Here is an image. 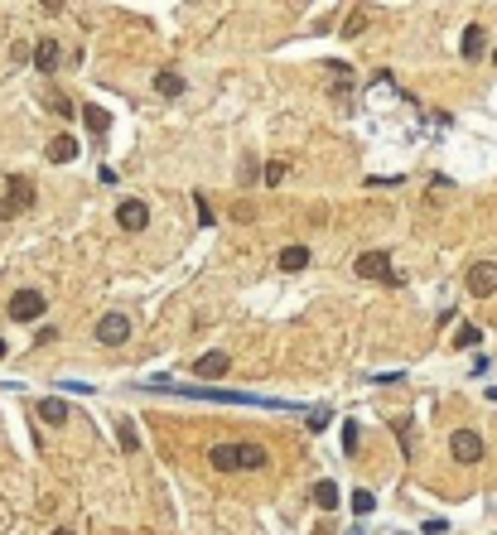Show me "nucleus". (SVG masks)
Masks as SVG:
<instances>
[{"instance_id": "obj_1", "label": "nucleus", "mask_w": 497, "mask_h": 535, "mask_svg": "<svg viewBox=\"0 0 497 535\" xmlns=\"http://www.w3.org/2000/svg\"><path fill=\"white\" fill-rule=\"evenodd\" d=\"M208 463H213L218 473H251V468H266L271 454H266L261 444H213Z\"/></svg>"}, {"instance_id": "obj_2", "label": "nucleus", "mask_w": 497, "mask_h": 535, "mask_svg": "<svg viewBox=\"0 0 497 535\" xmlns=\"http://www.w3.org/2000/svg\"><path fill=\"white\" fill-rule=\"evenodd\" d=\"M353 275H362V280H387V285H401V275L391 270V251H362L358 261H353Z\"/></svg>"}, {"instance_id": "obj_3", "label": "nucleus", "mask_w": 497, "mask_h": 535, "mask_svg": "<svg viewBox=\"0 0 497 535\" xmlns=\"http://www.w3.org/2000/svg\"><path fill=\"white\" fill-rule=\"evenodd\" d=\"M25 208H34V184H29L25 174H10V193L0 198V222L20 217Z\"/></svg>"}, {"instance_id": "obj_4", "label": "nucleus", "mask_w": 497, "mask_h": 535, "mask_svg": "<svg viewBox=\"0 0 497 535\" xmlns=\"http://www.w3.org/2000/svg\"><path fill=\"white\" fill-rule=\"evenodd\" d=\"M126 338H131V319L126 314H102L97 319V343L102 348H121Z\"/></svg>"}, {"instance_id": "obj_5", "label": "nucleus", "mask_w": 497, "mask_h": 535, "mask_svg": "<svg viewBox=\"0 0 497 535\" xmlns=\"http://www.w3.org/2000/svg\"><path fill=\"white\" fill-rule=\"evenodd\" d=\"M449 454H454V463H483V439H478L473 429H454Z\"/></svg>"}, {"instance_id": "obj_6", "label": "nucleus", "mask_w": 497, "mask_h": 535, "mask_svg": "<svg viewBox=\"0 0 497 535\" xmlns=\"http://www.w3.org/2000/svg\"><path fill=\"white\" fill-rule=\"evenodd\" d=\"M469 295L473 299L497 295V261H478V266H469Z\"/></svg>"}, {"instance_id": "obj_7", "label": "nucleus", "mask_w": 497, "mask_h": 535, "mask_svg": "<svg viewBox=\"0 0 497 535\" xmlns=\"http://www.w3.org/2000/svg\"><path fill=\"white\" fill-rule=\"evenodd\" d=\"M39 314H44V295L39 290H20V295L10 299V319L15 323H34Z\"/></svg>"}, {"instance_id": "obj_8", "label": "nucleus", "mask_w": 497, "mask_h": 535, "mask_svg": "<svg viewBox=\"0 0 497 535\" xmlns=\"http://www.w3.org/2000/svg\"><path fill=\"white\" fill-rule=\"evenodd\" d=\"M116 222H121V232H145V227H150V208H145L140 198H126V203L116 208Z\"/></svg>"}, {"instance_id": "obj_9", "label": "nucleus", "mask_w": 497, "mask_h": 535, "mask_svg": "<svg viewBox=\"0 0 497 535\" xmlns=\"http://www.w3.org/2000/svg\"><path fill=\"white\" fill-rule=\"evenodd\" d=\"M58 63H63V49H58V39H39V44H34V68H39L44 78H54Z\"/></svg>"}, {"instance_id": "obj_10", "label": "nucleus", "mask_w": 497, "mask_h": 535, "mask_svg": "<svg viewBox=\"0 0 497 535\" xmlns=\"http://www.w3.org/2000/svg\"><path fill=\"white\" fill-rule=\"evenodd\" d=\"M227 367H232L227 352H203V357L194 362V376L198 381H213V376H227Z\"/></svg>"}, {"instance_id": "obj_11", "label": "nucleus", "mask_w": 497, "mask_h": 535, "mask_svg": "<svg viewBox=\"0 0 497 535\" xmlns=\"http://www.w3.org/2000/svg\"><path fill=\"white\" fill-rule=\"evenodd\" d=\"M459 54L469 58V63H478V58L488 54V34H483L478 25H469V29H464V39H459Z\"/></svg>"}, {"instance_id": "obj_12", "label": "nucleus", "mask_w": 497, "mask_h": 535, "mask_svg": "<svg viewBox=\"0 0 497 535\" xmlns=\"http://www.w3.org/2000/svg\"><path fill=\"white\" fill-rule=\"evenodd\" d=\"M367 25H372V10H367V5H353V10L343 15V39H358V34H367Z\"/></svg>"}, {"instance_id": "obj_13", "label": "nucleus", "mask_w": 497, "mask_h": 535, "mask_svg": "<svg viewBox=\"0 0 497 535\" xmlns=\"http://www.w3.org/2000/svg\"><path fill=\"white\" fill-rule=\"evenodd\" d=\"M309 261H314V251H309L304 241H295V246H285V251H280V261H276V266H280V270H304Z\"/></svg>"}, {"instance_id": "obj_14", "label": "nucleus", "mask_w": 497, "mask_h": 535, "mask_svg": "<svg viewBox=\"0 0 497 535\" xmlns=\"http://www.w3.org/2000/svg\"><path fill=\"white\" fill-rule=\"evenodd\" d=\"M39 420H44V425H63V420H68V401H63V396H44V401H39Z\"/></svg>"}, {"instance_id": "obj_15", "label": "nucleus", "mask_w": 497, "mask_h": 535, "mask_svg": "<svg viewBox=\"0 0 497 535\" xmlns=\"http://www.w3.org/2000/svg\"><path fill=\"white\" fill-rule=\"evenodd\" d=\"M49 160L54 164L78 160V140H73V135H54V140H49Z\"/></svg>"}, {"instance_id": "obj_16", "label": "nucleus", "mask_w": 497, "mask_h": 535, "mask_svg": "<svg viewBox=\"0 0 497 535\" xmlns=\"http://www.w3.org/2000/svg\"><path fill=\"white\" fill-rule=\"evenodd\" d=\"M314 507H319V511H338V507H343V502H338V482H329V478L314 482Z\"/></svg>"}, {"instance_id": "obj_17", "label": "nucleus", "mask_w": 497, "mask_h": 535, "mask_svg": "<svg viewBox=\"0 0 497 535\" xmlns=\"http://www.w3.org/2000/svg\"><path fill=\"white\" fill-rule=\"evenodd\" d=\"M155 92H165V97H184V78H179L174 68H160V78H155Z\"/></svg>"}, {"instance_id": "obj_18", "label": "nucleus", "mask_w": 497, "mask_h": 535, "mask_svg": "<svg viewBox=\"0 0 497 535\" xmlns=\"http://www.w3.org/2000/svg\"><path fill=\"white\" fill-rule=\"evenodd\" d=\"M83 126H87L92 135H107V131H111V116H107L102 107H83Z\"/></svg>"}, {"instance_id": "obj_19", "label": "nucleus", "mask_w": 497, "mask_h": 535, "mask_svg": "<svg viewBox=\"0 0 497 535\" xmlns=\"http://www.w3.org/2000/svg\"><path fill=\"white\" fill-rule=\"evenodd\" d=\"M116 444H121V454H136V449H140V434H136V425H131V420H121V425H116Z\"/></svg>"}, {"instance_id": "obj_20", "label": "nucleus", "mask_w": 497, "mask_h": 535, "mask_svg": "<svg viewBox=\"0 0 497 535\" xmlns=\"http://www.w3.org/2000/svg\"><path fill=\"white\" fill-rule=\"evenodd\" d=\"M44 102H49V107H54L58 116H78V107H73V102H68V97H63L58 87H49V92H44Z\"/></svg>"}, {"instance_id": "obj_21", "label": "nucleus", "mask_w": 497, "mask_h": 535, "mask_svg": "<svg viewBox=\"0 0 497 535\" xmlns=\"http://www.w3.org/2000/svg\"><path fill=\"white\" fill-rule=\"evenodd\" d=\"M391 429H396V439H401V454L411 458L415 454V429H411V420H396Z\"/></svg>"}, {"instance_id": "obj_22", "label": "nucleus", "mask_w": 497, "mask_h": 535, "mask_svg": "<svg viewBox=\"0 0 497 535\" xmlns=\"http://www.w3.org/2000/svg\"><path fill=\"white\" fill-rule=\"evenodd\" d=\"M478 343H483V333H478L473 323H464V328L454 333V348H478Z\"/></svg>"}, {"instance_id": "obj_23", "label": "nucleus", "mask_w": 497, "mask_h": 535, "mask_svg": "<svg viewBox=\"0 0 497 535\" xmlns=\"http://www.w3.org/2000/svg\"><path fill=\"white\" fill-rule=\"evenodd\" d=\"M358 444H362V429L348 420V425H343V449H348V454H358Z\"/></svg>"}, {"instance_id": "obj_24", "label": "nucleus", "mask_w": 497, "mask_h": 535, "mask_svg": "<svg viewBox=\"0 0 497 535\" xmlns=\"http://www.w3.org/2000/svg\"><path fill=\"white\" fill-rule=\"evenodd\" d=\"M372 507H377L372 492H353V511H358V516H372Z\"/></svg>"}, {"instance_id": "obj_25", "label": "nucleus", "mask_w": 497, "mask_h": 535, "mask_svg": "<svg viewBox=\"0 0 497 535\" xmlns=\"http://www.w3.org/2000/svg\"><path fill=\"white\" fill-rule=\"evenodd\" d=\"M194 208H198V222H203V227H213V208H208V198H203V193H194Z\"/></svg>"}, {"instance_id": "obj_26", "label": "nucleus", "mask_w": 497, "mask_h": 535, "mask_svg": "<svg viewBox=\"0 0 497 535\" xmlns=\"http://www.w3.org/2000/svg\"><path fill=\"white\" fill-rule=\"evenodd\" d=\"M261 174H266V184L276 188V184H280V179H285V164H266V169H261Z\"/></svg>"}, {"instance_id": "obj_27", "label": "nucleus", "mask_w": 497, "mask_h": 535, "mask_svg": "<svg viewBox=\"0 0 497 535\" xmlns=\"http://www.w3.org/2000/svg\"><path fill=\"white\" fill-rule=\"evenodd\" d=\"M309 429H314V434L329 429V410H314V415H309Z\"/></svg>"}, {"instance_id": "obj_28", "label": "nucleus", "mask_w": 497, "mask_h": 535, "mask_svg": "<svg viewBox=\"0 0 497 535\" xmlns=\"http://www.w3.org/2000/svg\"><path fill=\"white\" fill-rule=\"evenodd\" d=\"M449 531V521H440V516H435V521H425V535H444Z\"/></svg>"}, {"instance_id": "obj_29", "label": "nucleus", "mask_w": 497, "mask_h": 535, "mask_svg": "<svg viewBox=\"0 0 497 535\" xmlns=\"http://www.w3.org/2000/svg\"><path fill=\"white\" fill-rule=\"evenodd\" d=\"M39 5H44L49 15H58V10H63V0H39Z\"/></svg>"}, {"instance_id": "obj_30", "label": "nucleus", "mask_w": 497, "mask_h": 535, "mask_svg": "<svg viewBox=\"0 0 497 535\" xmlns=\"http://www.w3.org/2000/svg\"><path fill=\"white\" fill-rule=\"evenodd\" d=\"M5 352H10V343H5V338H0V357H5Z\"/></svg>"}, {"instance_id": "obj_31", "label": "nucleus", "mask_w": 497, "mask_h": 535, "mask_svg": "<svg viewBox=\"0 0 497 535\" xmlns=\"http://www.w3.org/2000/svg\"><path fill=\"white\" fill-rule=\"evenodd\" d=\"M54 535H73V531H54Z\"/></svg>"}, {"instance_id": "obj_32", "label": "nucleus", "mask_w": 497, "mask_h": 535, "mask_svg": "<svg viewBox=\"0 0 497 535\" xmlns=\"http://www.w3.org/2000/svg\"><path fill=\"white\" fill-rule=\"evenodd\" d=\"M493 58H497V54H493Z\"/></svg>"}]
</instances>
